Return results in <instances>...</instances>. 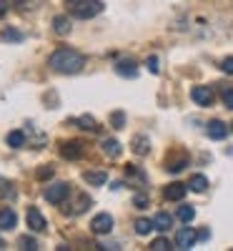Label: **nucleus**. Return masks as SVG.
<instances>
[{
  "instance_id": "obj_1",
  "label": "nucleus",
  "mask_w": 233,
  "mask_h": 251,
  "mask_svg": "<svg viewBox=\"0 0 233 251\" xmlns=\"http://www.w3.org/2000/svg\"><path fill=\"white\" fill-rule=\"evenodd\" d=\"M48 66L58 73H80L83 66H86V58H83L78 50L73 48H58L50 58H48Z\"/></svg>"
},
{
  "instance_id": "obj_2",
  "label": "nucleus",
  "mask_w": 233,
  "mask_h": 251,
  "mask_svg": "<svg viewBox=\"0 0 233 251\" xmlns=\"http://www.w3.org/2000/svg\"><path fill=\"white\" fill-rule=\"evenodd\" d=\"M66 8L73 18L88 20V18H95L103 10V3L100 0H66Z\"/></svg>"
},
{
  "instance_id": "obj_3",
  "label": "nucleus",
  "mask_w": 233,
  "mask_h": 251,
  "mask_svg": "<svg viewBox=\"0 0 233 251\" xmlns=\"http://www.w3.org/2000/svg\"><path fill=\"white\" fill-rule=\"evenodd\" d=\"M68 194H70V186L68 183H63V181H58V183H53V186H48L46 188V199L50 201V203H63L68 199Z\"/></svg>"
},
{
  "instance_id": "obj_4",
  "label": "nucleus",
  "mask_w": 233,
  "mask_h": 251,
  "mask_svg": "<svg viewBox=\"0 0 233 251\" xmlns=\"http://www.w3.org/2000/svg\"><path fill=\"white\" fill-rule=\"evenodd\" d=\"M196 241H198V234H196L190 226H183V228H178V231H176V246L183 249V251L193 249Z\"/></svg>"
},
{
  "instance_id": "obj_5",
  "label": "nucleus",
  "mask_w": 233,
  "mask_h": 251,
  "mask_svg": "<svg viewBox=\"0 0 233 251\" xmlns=\"http://www.w3.org/2000/svg\"><path fill=\"white\" fill-rule=\"evenodd\" d=\"M190 98H193L198 106L208 108V106H213V88H208V86H196L193 91H190Z\"/></svg>"
},
{
  "instance_id": "obj_6",
  "label": "nucleus",
  "mask_w": 233,
  "mask_h": 251,
  "mask_svg": "<svg viewBox=\"0 0 233 251\" xmlns=\"http://www.w3.org/2000/svg\"><path fill=\"white\" fill-rule=\"evenodd\" d=\"M91 228H93V234H111V228H113V216L111 214H98L93 216L91 221Z\"/></svg>"
},
{
  "instance_id": "obj_7",
  "label": "nucleus",
  "mask_w": 233,
  "mask_h": 251,
  "mask_svg": "<svg viewBox=\"0 0 233 251\" xmlns=\"http://www.w3.org/2000/svg\"><path fill=\"white\" fill-rule=\"evenodd\" d=\"M25 219H28V226H30V231H46V216L40 214V208H35V206H30L28 208V214H25Z\"/></svg>"
},
{
  "instance_id": "obj_8",
  "label": "nucleus",
  "mask_w": 233,
  "mask_h": 251,
  "mask_svg": "<svg viewBox=\"0 0 233 251\" xmlns=\"http://www.w3.org/2000/svg\"><path fill=\"white\" fill-rule=\"evenodd\" d=\"M80 153H83V143L80 141H66V143L60 146V156L68 158V161L80 158Z\"/></svg>"
},
{
  "instance_id": "obj_9",
  "label": "nucleus",
  "mask_w": 233,
  "mask_h": 251,
  "mask_svg": "<svg viewBox=\"0 0 233 251\" xmlns=\"http://www.w3.org/2000/svg\"><path fill=\"white\" fill-rule=\"evenodd\" d=\"M18 224V216L13 208H0V231H13Z\"/></svg>"
},
{
  "instance_id": "obj_10",
  "label": "nucleus",
  "mask_w": 233,
  "mask_h": 251,
  "mask_svg": "<svg viewBox=\"0 0 233 251\" xmlns=\"http://www.w3.org/2000/svg\"><path fill=\"white\" fill-rule=\"evenodd\" d=\"M186 191H188V186H183V183H171V186H165V191H163V196L168 199V201H181L183 196H186Z\"/></svg>"
},
{
  "instance_id": "obj_11",
  "label": "nucleus",
  "mask_w": 233,
  "mask_h": 251,
  "mask_svg": "<svg viewBox=\"0 0 233 251\" xmlns=\"http://www.w3.org/2000/svg\"><path fill=\"white\" fill-rule=\"evenodd\" d=\"M116 71L123 75V78H136L138 75V66H136V60H118V66H116Z\"/></svg>"
},
{
  "instance_id": "obj_12",
  "label": "nucleus",
  "mask_w": 233,
  "mask_h": 251,
  "mask_svg": "<svg viewBox=\"0 0 233 251\" xmlns=\"http://www.w3.org/2000/svg\"><path fill=\"white\" fill-rule=\"evenodd\" d=\"M208 136L213 138V141H223V138L228 136L226 123H221V121H210V123H208Z\"/></svg>"
},
{
  "instance_id": "obj_13",
  "label": "nucleus",
  "mask_w": 233,
  "mask_h": 251,
  "mask_svg": "<svg viewBox=\"0 0 233 251\" xmlns=\"http://www.w3.org/2000/svg\"><path fill=\"white\" fill-rule=\"evenodd\" d=\"M171 226H173V216H171V214L161 211V214L153 216V228H156V231H168Z\"/></svg>"
},
{
  "instance_id": "obj_14",
  "label": "nucleus",
  "mask_w": 233,
  "mask_h": 251,
  "mask_svg": "<svg viewBox=\"0 0 233 251\" xmlns=\"http://www.w3.org/2000/svg\"><path fill=\"white\" fill-rule=\"evenodd\" d=\"M53 30H55L58 35H68V33H70V20H68L66 15L53 18Z\"/></svg>"
},
{
  "instance_id": "obj_15",
  "label": "nucleus",
  "mask_w": 233,
  "mask_h": 251,
  "mask_svg": "<svg viewBox=\"0 0 233 251\" xmlns=\"http://www.w3.org/2000/svg\"><path fill=\"white\" fill-rule=\"evenodd\" d=\"M8 146L10 149H23L25 146V133L23 131H10L8 133Z\"/></svg>"
},
{
  "instance_id": "obj_16",
  "label": "nucleus",
  "mask_w": 233,
  "mask_h": 251,
  "mask_svg": "<svg viewBox=\"0 0 233 251\" xmlns=\"http://www.w3.org/2000/svg\"><path fill=\"white\" fill-rule=\"evenodd\" d=\"M188 188H193V191H206L208 188V178L203 176V174H196V176H190V183H188Z\"/></svg>"
},
{
  "instance_id": "obj_17",
  "label": "nucleus",
  "mask_w": 233,
  "mask_h": 251,
  "mask_svg": "<svg viewBox=\"0 0 233 251\" xmlns=\"http://www.w3.org/2000/svg\"><path fill=\"white\" fill-rule=\"evenodd\" d=\"M83 178H86L91 186H103L105 181H108V176H105L103 171H86V176H83Z\"/></svg>"
},
{
  "instance_id": "obj_18",
  "label": "nucleus",
  "mask_w": 233,
  "mask_h": 251,
  "mask_svg": "<svg viewBox=\"0 0 233 251\" xmlns=\"http://www.w3.org/2000/svg\"><path fill=\"white\" fill-rule=\"evenodd\" d=\"M103 151H105V153H108L111 158H118L123 149H120V143H118V141H113V138H108V141H103Z\"/></svg>"
},
{
  "instance_id": "obj_19",
  "label": "nucleus",
  "mask_w": 233,
  "mask_h": 251,
  "mask_svg": "<svg viewBox=\"0 0 233 251\" xmlns=\"http://www.w3.org/2000/svg\"><path fill=\"white\" fill-rule=\"evenodd\" d=\"M153 231V219H138L136 221V234L145 236V234H151Z\"/></svg>"
},
{
  "instance_id": "obj_20",
  "label": "nucleus",
  "mask_w": 233,
  "mask_h": 251,
  "mask_svg": "<svg viewBox=\"0 0 233 251\" xmlns=\"http://www.w3.org/2000/svg\"><path fill=\"white\" fill-rule=\"evenodd\" d=\"M75 123L80 126L83 131H93V133L98 131V123H95V118H91V116H80V118H78Z\"/></svg>"
},
{
  "instance_id": "obj_21",
  "label": "nucleus",
  "mask_w": 233,
  "mask_h": 251,
  "mask_svg": "<svg viewBox=\"0 0 233 251\" xmlns=\"http://www.w3.org/2000/svg\"><path fill=\"white\" fill-rule=\"evenodd\" d=\"M133 151H136L138 156H145V153H148V138H145V136H136V138H133Z\"/></svg>"
},
{
  "instance_id": "obj_22",
  "label": "nucleus",
  "mask_w": 233,
  "mask_h": 251,
  "mask_svg": "<svg viewBox=\"0 0 233 251\" xmlns=\"http://www.w3.org/2000/svg\"><path fill=\"white\" fill-rule=\"evenodd\" d=\"M178 219H181L183 224L193 221V219H196V208H193V206H181V208H178Z\"/></svg>"
},
{
  "instance_id": "obj_23",
  "label": "nucleus",
  "mask_w": 233,
  "mask_h": 251,
  "mask_svg": "<svg viewBox=\"0 0 233 251\" xmlns=\"http://www.w3.org/2000/svg\"><path fill=\"white\" fill-rule=\"evenodd\" d=\"M18 244H20V249H25V251H35V249H38V241L30 239V236H23Z\"/></svg>"
},
{
  "instance_id": "obj_24",
  "label": "nucleus",
  "mask_w": 233,
  "mask_h": 251,
  "mask_svg": "<svg viewBox=\"0 0 233 251\" xmlns=\"http://www.w3.org/2000/svg\"><path fill=\"white\" fill-rule=\"evenodd\" d=\"M151 249L153 251H168V249H171V241H168V239H156L151 244Z\"/></svg>"
},
{
  "instance_id": "obj_25",
  "label": "nucleus",
  "mask_w": 233,
  "mask_h": 251,
  "mask_svg": "<svg viewBox=\"0 0 233 251\" xmlns=\"http://www.w3.org/2000/svg\"><path fill=\"white\" fill-rule=\"evenodd\" d=\"M221 96H223V106L233 111V88H223V93H221Z\"/></svg>"
},
{
  "instance_id": "obj_26",
  "label": "nucleus",
  "mask_w": 233,
  "mask_h": 251,
  "mask_svg": "<svg viewBox=\"0 0 233 251\" xmlns=\"http://www.w3.org/2000/svg\"><path fill=\"white\" fill-rule=\"evenodd\" d=\"M40 181H46V178H50L53 176V166H40V169H38V174H35Z\"/></svg>"
},
{
  "instance_id": "obj_27",
  "label": "nucleus",
  "mask_w": 233,
  "mask_h": 251,
  "mask_svg": "<svg viewBox=\"0 0 233 251\" xmlns=\"http://www.w3.org/2000/svg\"><path fill=\"white\" fill-rule=\"evenodd\" d=\"M133 206L136 208H148V196L145 194H136L133 196Z\"/></svg>"
},
{
  "instance_id": "obj_28",
  "label": "nucleus",
  "mask_w": 233,
  "mask_h": 251,
  "mask_svg": "<svg viewBox=\"0 0 233 251\" xmlns=\"http://www.w3.org/2000/svg\"><path fill=\"white\" fill-rule=\"evenodd\" d=\"M186 163H188V158H181V161H171V166H168V171H183L186 169Z\"/></svg>"
},
{
  "instance_id": "obj_29",
  "label": "nucleus",
  "mask_w": 233,
  "mask_h": 251,
  "mask_svg": "<svg viewBox=\"0 0 233 251\" xmlns=\"http://www.w3.org/2000/svg\"><path fill=\"white\" fill-rule=\"evenodd\" d=\"M111 121H113V126H116V128H123V123H125V116H123L120 111H116V113L111 116Z\"/></svg>"
},
{
  "instance_id": "obj_30",
  "label": "nucleus",
  "mask_w": 233,
  "mask_h": 251,
  "mask_svg": "<svg viewBox=\"0 0 233 251\" xmlns=\"http://www.w3.org/2000/svg\"><path fill=\"white\" fill-rule=\"evenodd\" d=\"M145 66H148V71H151V73H161L158 58H148V60H145Z\"/></svg>"
},
{
  "instance_id": "obj_31",
  "label": "nucleus",
  "mask_w": 233,
  "mask_h": 251,
  "mask_svg": "<svg viewBox=\"0 0 233 251\" xmlns=\"http://www.w3.org/2000/svg\"><path fill=\"white\" fill-rule=\"evenodd\" d=\"M221 71L228 73V75H233V58H226V60L221 63Z\"/></svg>"
},
{
  "instance_id": "obj_32",
  "label": "nucleus",
  "mask_w": 233,
  "mask_h": 251,
  "mask_svg": "<svg viewBox=\"0 0 233 251\" xmlns=\"http://www.w3.org/2000/svg\"><path fill=\"white\" fill-rule=\"evenodd\" d=\"M5 40H20V33H15V30H8V33H5Z\"/></svg>"
},
{
  "instance_id": "obj_33",
  "label": "nucleus",
  "mask_w": 233,
  "mask_h": 251,
  "mask_svg": "<svg viewBox=\"0 0 233 251\" xmlns=\"http://www.w3.org/2000/svg\"><path fill=\"white\" fill-rule=\"evenodd\" d=\"M8 13V0H0V18Z\"/></svg>"
},
{
  "instance_id": "obj_34",
  "label": "nucleus",
  "mask_w": 233,
  "mask_h": 251,
  "mask_svg": "<svg viewBox=\"0 0 233 251\" xmlns=\"http://www.w3.org/2000/svg\"><path fill=\"white\" fill-rule=\"evenodd\" d=\"M208 236H210V231H208V228H201V231H198V239H201V241H206Z\"/></svg>"
},
{
  "instance_id": "obj_35",
  "label": "nucleus",
  "mask_w": 233,
  "mask_h": 251,
  "mask_svg": "<svg viewBox=\"0 0 233 251\" xmlns=\"http://www.w3.org/2000/svg\"><path fill=\"white\" fill-rule=\"evenodd\" d=\"M13 3H15L18 8H28V5H30V0H13Z\"/></svg>"
},
{
  "instance_id": "obj_36",
  "label": "nucleus",
  "mask_w": 233,
  "mask_h": 251,
  "mask_svg": "<svg viewBox=\"0 0 233 251\" xmlns=\"http://www.w3.org/2000/svg\"><path fill=\"white\" fill-rule=\"evenodd\" d=\"M0 249H3V239H0Z\"/></svg>"
},
{
  "instance_id": "obj_37",
  "label": "nucleus",
  "mask_w": 233,
  "mask_h": 251,
  "mask_svg": "<svg viewBox=\"0 0 233 251\" xmlns=\"http://www.w3.org/2000/svg\"><path fill=\"white\" fill-rule=\"evenodd\" d=\"M0 186H3V178H0Z\"/></svg>"
}]
</instances>
